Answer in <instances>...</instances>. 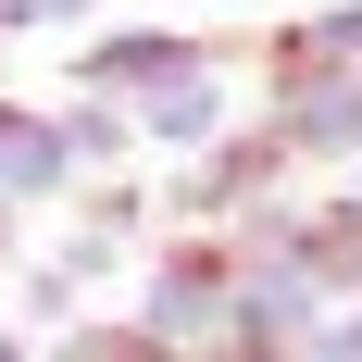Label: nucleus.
<instances>
[{
	"label": "nucleus",
	"mask_w": 362,
	"mask_h": 362,
	"mask_svg": "<svg viewBox=\"0 0 362 362\" xmlns=\"http://www.w3.org/2000/svg\"><path fill=\"white\" fill-rule=\"evenodd\" d=\"M75 175V138L63 125H37V112L0 100V200H50V187Z\"/></svg>",
	"instance_id": "f257e3e1"
},
{
	"label": "nucleus",
	"mask_w": 362,
	"mask_h": 362,
	"mask_svg": "<svg viewBox=\"0 0 362 362\" xmlns=\"http://www.w3.org/2000/svg\"><path fill=\"white\" fill-rule=\"evenodd\" d=\"M0 250H13V225H0Z\"/></svg>",
	"instance_id": "f03ea898"
}]
</instances>
